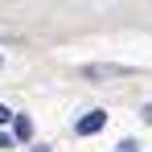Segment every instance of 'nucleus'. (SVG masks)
<instances>
[{
	"mask_svg": "<svg viewBox=\"0 0 152 152\" xmlns=\"http://www.w3.org/2000/svg\"><path fill=\"white\" fill-rule=\"evenodd\" d=\"M103 124H107V111H86V115L74 124V132H78V136H95Z\"/></svg>",
	"mask_w": 152,
	"mask_h": 152,
	"instance_id": "1",
	"label": "nucleus"
},
{
	"mask_svg": "<svg viewBox=\"0 0 152 152\" xmlns=\"http://www.w3.org/2000/svg\"><path fill=\"white\" fill-rule=\"evenodd\" d=\"M82 74L86 78H124V74H132V66H86Z\"/></svg>",
	"mask_w": 152,
	"mask_h": 152,
	"instance_id": "2",
	"label": "nucleus"
},
{
	"mask_svg": "<svg viewBox=\"0 0 152 152\" xmlns=\"http://www.w3.org/2000/svg\"><path fill=\"white\" fill-rule=\"evenodd\" d=\"M12 132H17V140H29V136H33V119H29V115H17V119H12Z\"/></svg>",
	"mask_w": 152,
	"mask_h": 152,
	"instance_id": "3",
	"label": "nucleus"
},
{
	"mask_svg": "<svg viewBox=\"0 0 152 152\" xmlns=\"http://www.w3.org/2000/svg\"><path fill=\"white\" fill-rule=\"evenodd\" d=\"M115 152H140V148H136L132 140H124V144H119V148H115Z\"/></svg>",
	"mask_w": 152,
	"mask_h": 152,
	"instance_id": "4",
	"label": "nucleus"
},
{
	"mask_svg": "<svg viewBox=\"0 0 152 152\" xmlns=\"http://www.w3.org/2000/svg\"><path fill=\"white\" fill-rule=\"evenodd\" d=\"M8 119H12V115H8V107H0V124H8Z\"/></svg>",
	"mask_w": 152,
	"mask_h": 152,
	"instance_id": "5",
	"label": "nucleus"
},
{
	"mask_svg": "<svg viewBox=\"0 0 152 152\" xmlns=\"http://www.w3.org/2000/svg\"><path fill=\"white\" fill-rule=\"evenodd\" d=\"M140 115H144V119H148V124H152V103H148V107H144V111H140Z\"/></svg>",
	"mask_w": 152,
	"mask_h": 152,
	"instance_id": "6",
	"label": "nucleus"
},
{
	"mask_svg": "<svg viewBox=\"0 0 152 152\" xmlns=\"http://www.w3.org/2000/svg\"><path fill=\"white\" fill-rule=\"evenodd\" d=\"M0 148H8V136H4V132H0Z\"/></svg>",
	"mask_w": 152,
	"mask_h": 152,
	"instance_id": "7",
	"label": "nucleus"
},
{
	"mask_svg": "<svg viewBox=\"0 0 152 152\" xmlns=\"http://www.w3.org/2000/svg\"><path fill=\"white\" fill-rule=\"evenodd\" d=\"M33 152H50V148H33Z\"/></svg>",
	"mask_w": 152,
	"mask_h": 152,
	"instance_id": "8",
	"label": "nucleus"
}]
</instances>
